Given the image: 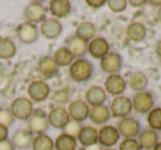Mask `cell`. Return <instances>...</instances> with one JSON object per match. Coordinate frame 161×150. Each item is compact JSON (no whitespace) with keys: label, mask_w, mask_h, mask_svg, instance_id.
<instances>
[{"label":"cell","mask_w":161,"mask_h":150,"mask_svg":"<svg viewBox=\"0 0 161 150\" xmlns=\"http://www.w3.org/2000/svg\"><path fill=\"white\" fill-rule=\"evenodd\" d=\"M95 66L86 58H75L69 66V76L75 83H85L92 79Z\"/></svg>","instance_id":"obj_1"},{"label":"cell","mask_w":161,"mask_h":150,"mask_svg":"<svg viewBox=\"0 0 161 150\" xmlns=\"http://www.w3.org/2000/svg\"><path fill=\"white\" fill-rule=\"evenodd\" d=\"M28 130L32 135H43L49 130L50 125L47 121V113L43 108H34L33 113L27 120Z\"/></svg>","instance_id":"obj_2"},{"label":"cell","mask_w":161,"mask_h":150,"mask_svg":"<svg viewBox=\"0 0 161 150\" xmlns=\"http://www.w3.org/2000/svg\"><path fill=\"white\" fill-rule=\"evenodd\" d=\"M10 112L14 119L27 121L34 110L33 103L28 97L20 96L14 98L10 104Z\"/></svg>","instance_id":"obj_3"},{"label":"cell","mask_w":161,"mask_h":150,"mask_svg":"<svg viewBox=\"0 0 161 150\" xmlns=\"http://www.w3.org/2000/svg\"><path fill=\"white\" fill-rule=\"evenodd\" d=\"M131 104L132 110H135L137 114H148L154 107V104H156L153 93L147 90L135 93L134 96L131 97Z\"/></svg>","instance_id":"obj_4"},{"label":"cell","mask_w":161,"mask_h":150,"mask_svg":"<svg viewBox=\"0 0 161 150\" xmlns=\"http://www.w3.org/2000/svg\"><path fill=\"white\" fill-rule=\"evenodd\" d=\"M28 98L32 103H42L47 101L51 95V88L49 84L43 80L32 81L27 87Z\"/></svg>","instance_id":"obj_5"},{"label":"cell","mask_w":161,"mask_h":150,"mask_svg":"<svg viewBox=\"0 0 161 150\" xmlns=\"http://www.w3.org/2000/svg\"><path fill=\"white\" fill-rule=\"evenodd\" d=\"M109 112L114 118L121 119L128 117L132 112L131 98H129L126 95L114 97L109 104Z\"/></svg>","instance_id":"obj_6"},{"label":"cell","mask_w":161,"mask_h":150,"mask_svg":"<svg viewBox=\"0 0 161 150\" xmlns=\"http://www.w3.org/2000/svg\"><path fill=\"white\" fill-rule=\"evenodd\" d=\"M116 128L120 135V138L123 139L136 138L142 129L140 121L131 116L119 119L116 124Z\"/></svg>","instance_id":"obj_7"},{"label":"cell","mask_w":161,"mask_h":150,"mask_svg":"<svg viewBox=\"0 0 161 150\" xmlns=\"http://www.w3.org/2000/svg\"><path fill=\"white\" fill-rule=\"evenodd\" d=\"M127 82L120 74H110L104 81V90L106 94L112 97L124 95L127 90Z\"/></svg>","instance_id":"obj_8"},{"label":"cell","mask_w":161,"mask_h":150,"mask_svg":"<svg viewBox=\"0 0 161 150\" xmlns=\"http://www.w3.org/2000/svg\"><path fill=\"white\" fill-rule=\"evenodd\" d=\"M67 113L71 118V120H74L76 123H83L86 119H88V115H90L91 107L83 99H74L69 103L67 106Z\"/></svg>","instance_id":"obj_9"},{"label":"cell","mask_w":161,"mask_h":150,"mask_svg":"<svg viewBox=\"0 0 161 150\" xmlns=\"http://www.w3.org/2000/svg\"><path fill=\"white\" fill-rule=\"evenodd\" d=\"M124 58L121 54L118 52L110 51L108 54H106L103 58L99 60V66L101 69L108 75L110 74H119V72L123 69Z\"/></svg>","instance_id":"obj_10"},{"label":"cell","mask_w":161,"mask_h":150,"mask_svg":"<svg viewBox=\"0 0 161 150\" xmlns=\"http://www.w3.org/2000/svg\"><path fill=\"white\" fill-rule=\"evenodd\" d=\"M120 140L116 126L104 125L98 129V145L102 148H113Z\"/></svg>","instance_id":"obj_11"},{"label":"cell","mask_w":161,"mask_h":150,"mask_svg":"<svg viewBox=\"0 0 161 150\" xmlns=\"http://www.w3.org/2000/svg\"><path fill=\"white\" fill-rule=\"evenodd\" d=\"M17 38L23 44H33L40 36L39 28L36 25L30 22H23L17 27Z\"/></svg>","instance_id":"obj_12"},{"label":"cell","mask_w":161,"mask_h":150,"mask_svg":"<svg viewBox=\"0 0 161 150\" xmlns=\"http://www.w3.org/2000/svg\"><path fill=\"white\" fill-rule=\"evenodd\" d=\"M47 121L50 127L63 130L71 121L67 109L63 106H55L47 113Z\"/></svg>","instance_id":"obj_13"},{"label":"cell","mask_w":161,"mask_h":150,"mask_svg":"<svg viewBox=\"0 0 161 150\" xmlns=\"http://www.w3.org/2000/svg\"><path fill=\"white\" fill-rule=\"evenodd\" d=\"M39 32L43 38L47 39V40H55L62 34L63 25L58 19L47 18L43 22H41Z\"/></svg>","instance_id":"obj_14"},{"label":"cell","mask_w":161,"mask_h":150,"mask_svg":"<svg viewBox=\"0 0 161 150\" xmlns=\"http://www.w3.org/2000/svg\"><path fill=\"white\" fill-rule=\"evenodd\" d=\"M23 16H25V22L36 25V23L43 22L47 19V11L41 3L32 1L29 5L25 6V10H23Z\"/></svg>","instance_id":"obj_15"},{"label":"cell","mask_w":161,"mask_h":150,"mask_svg":"<svg viewBox=\"0 0 161 150\" xmlns=\"http://www.w3.org/2000/svg\"><path fill=\"white\" fill-rule=\"evenodd\" d=\"M110 52L109 42L104 36H95L87 43V53L93 58L101 60Z\"/></svg>","instance_id":"obj_16"},{"label":"cell","mask_w":161,"mask_h":150,"mask_svg":"<svg viewBox=\"0 0 161 150\" xmlns=\"http://www.w3.org/2000/svg\"><path fill=\"white\" fill-rule=\"evenodd\" d=\"M38 72L43 76L44 80H51L55 77L60 72V67L54 62L52 55H44L39 60L36 65Z\"/></svg>","instance_id":"obj_17"},{"label":"cell","mask_w":161,"mask_h":150,"mask_svg":"<svg viewBox=\"0 0 161 150\" xmlns=\"http://www.w3.org/2000/svg\"><path fill=\"white\" fill-rule=\"evenodd\" d=\"M76 139L77 142L84 148L98 145V129L93 126H82Z\"/></svg>","instance_id":"obj_18"},{"label":"cell","mask_w":161,"mask_h":150,"mask_svg":"<svg viewBox=\"0 0 161 150\" xmlns=\"http://www.w3.org/2000/svg\"><path fill=\"white\" fill-rule=\"evenodd\" d=\"M84 101L88 104L90 107L104 105L105 102L107 101V94L102 86L93 85L88 87L85 92V99Z\"/></svg>","instance_id":"obj_19"},{"label":"cell","mask_w":161,"mask_h":150,"mask_svg":"<svg viewBox=\"0 0 161 150\" xmlns=\"http://www.w3.org/2000/svg\"><path fill=\"white\" fill-rule=\"evenodd\" d=\"M159 138L160 136H159L158 131H154L150 128H143L139 132L136 139L141 150H152V148L160 141Z\"/></svg>","instance_id":"obj_20"},{"label":"cell","mask_w":161,"mask_h":150,"mask_svg":"<svg viewBox=\"0 0 161 150\" xmlns=\"http://www.w3.org/2000/svg\"><path fill=\"white\" fill-rule=\"evenodd\" d=\"M72 11V3L69 0H51L49 3V12L54 19H63Z\"/></svg>","instance_id":"obj_21"},{"label":"cell","mask_w":161,"mask_h":150,"mask_svg":"<svg viewBox=\"0 0 161 150\" xmlns=\"http://www.w3.org/2000/svg\"><path fill=\"white\" fill-rule=\"evenodd\" d=\"M65 47L69 50V52L73 54L75 58H85L87 53V42L80 40L75 34L67 36L65 40Z\"/></svg>","instance_id":"obj_22"},{"label":"cell","mask_w":161,"mask_h":150,"mask_svg":"<svg viewBox=\"0 0 161 150\" xmlns=\"http://www.w3.org/2000/svg\"><path fill=\"white\" fill-rule=\"evenodd\" d=\"M125 34L129 41L139 43L145 40L146 36H147V28L142 22L132 21L127 25L125 30Z\"/></svg>","instance_id":"obj_23"},{"label":"cell","mask_w":161,"mask_h":150,"mask_svg":"<svg viewBox=\"0 0 161 150\" xmlns=\"http://www.w3.org/2000/svg\"><path fill=\"white\" fill-rule=\"evenodd\" d=\"M32 140H33V135L28 129H18L12 134V137L10 139L11 143L14 145V149L25 150L31 148Z\"/></svg>","instance_id":"obj_24"},{"label":"cell","mask_w":161,"mask_h":150,"mask_svg":"<svg viewBox=\"0 0 161 150\" xmlns=\"http://www.w3.org/2000/svg\"><path fill=\"white\" fill-rule=\"evenodd\" d=\"M127 86L135 93L142 92L146 91L148 86V76L143 72L141 71H135L129 74V76L127 79Z\"/></svg>","instance_id":"obj_25"},{"label":"cell","mask_w":161,"mask_h":150,"mask_svg":"<svg viewBox=\"0 0 161 150\" xmlns=\"http://www.w3.org/2000/svg\"><path fill=\"white\" fill-rule=\"evenodd\" d=\"M112 118V115L109 112V107L104 105L99 106H94L91 107L90 109V115H88V119L92 121L95 125H105L106 123L109 121V119Z\"/></svg>","instance_id":"obj_26"},{"label":"cell","mask_w":161,"mask_h":150,"mask_svg":"<svg viewBox=\"0 0 161 150\" xmlns=\"http://www.w3.org/2000/svg\"><path fill=\"white\" fill-rule=\"evenodd\" d=\"M74 34L77 38H80V40L88 43L96 36V27L91 21H82V22H80L77 25Z\"/></svg>","instance_id":"obj_27"},{"label":"cell","mask_w":161,"mask_h":150,"mask_svg":"<svg viewBox=\"0 0 161 150\" xmlns=\"http://www.w3.org/2000/svg\"><path fill=\"white\" fill-rule=\"evenodd\" d=\"M52 58H53L54 62L56 63V65H58V67L69 66V65L74 62V60H75L74 55L69 52V50L67 49L65 45H62V47H58V49L54 51Z\"/></svg>","instance_id":"obj_28"},{"label":"cell","mask_w":161,"mask_h":150,"mask_svg":"<svg viewBox=\"0 0 161 150\" xmlns=\"http://www.w3.org/2000/svg\"><path fill=\"white\" fill-rule=\"evenodd\" d=\"M77 143L75 137L62 132L54 140V150H76Z\"/></svg>","instance_id":"obj_29"},{"label":"cell","mask_w":161,"mask_h":150,"mask_svg":"<svg viewBox=\"0 0 161 150\" xmlns=\"http://www.w3.org/2000/svg\"><path fill=\"white\" fill-rule=\"evenodd\" d=\"M17 53V45L14 41L10 38L0 39V58L1 60H10Z\"/></svg>","instance_id":"obj_30"},{"label":"cell","mask_w":161,"mask_h":150,"mask_svg":"<svg viewBox=\"0 0 161 150\" xmlns=\"http://www.w3.org/2000/svg\"><path fill=\"white\" fill-rule=\"evenodd\" d=\"M32 150H54V140L47 134L36 135L33 137L31 145Z\"/></svg>","instance_id":"obj_31"},{"label":"cell","mask_w":161,"mask_h":150,"mask_svg":"<svg viewBox=\"0 0 161 150\" xmlns=\"http://www.w3.org/2000/svg\"><path fill=\"white\" fill-rule=\"evenodd\" d=\"M148 128L154 131H161V107H153L147 114Z\"/></svg>","instance_id":"obj_32"},{"label":"cell","mask_w":161,"mask_h":150,"mask_svg":"<svg viewBox=\"0 0 161 150\" xmlns=\"http://www.w3.org/2000/svg\"><path fill=\"white\" fill-rule=\"evenodd\" d=\"M108 9L114 14H120V12L125 11L126 8L128 6L127 0H108L106 1Z\"/></svg>","instance_id":"obj_33"},{"label":"cell","mask_w":161,"mask_h":150,"mask_svg":"<svg viewBox=\"0 0 161 150\" xmlns=\"http://www.w3.org/2000/svg\"><path fill=\"white\" fill-rule=\"evenodd\" d=\"M117 150H141L136 138H125L119 142Z\"/></svg>","instance_id":"obj_34"},{"label":"cell","mask_w":161,"mask_h":150,"mask_svg":"<svg viewBox=\"0 0 161 150\" xmlns=\"http://www.w3.org/2000/svg\"><path fill=\"white\" fill-rule=\"evenodd\" d=\"M14 118L12 116L9 108H3V107L0 108V125L9 128L14 124Z\"/></svg>","instance_id":"obj_35"},{"label":"cell","mask_w":161,"mask_h":150,"mask_svg":"<svg viewBox=\"0 0 161 150\" xmlns=\"http://www.w3.org/2000/svg\"><path fill=\"white\" fill-rule=\"evenodd\" d=\"M69 96H71V91L69 87L66 88H61V90L56 91L53 95V99H56L58 104L60 105H64L69 101Z\"/></svg>","instance_id":"obj_36"},{"label":"cell","mask_w":161,"mask_h":150,"mask_svg":"<svg viewBox=\"0 0 161 150\" xmlns=\"http://www.w3.org/2000/svg\"><path fill=\"white\" fill-rule=\"evenodd\" d=\"M80 128H82V125H80V123H76V121H74V120H71L66 125V127L63 129L64 130L63 132H65V134L69 135V136H73L76 138L77 135H78V132H80Z\"/></svg>","instance_id":"obj_37"},{"label":"cell","mask_w":161,"mask_h":150,"mask_svg":"<svg viewBox=\"0 0 161 150\" xmlns=\"http://www.w3.org/2000/svg\"><path fill=\"white\" fill-rule=\"evenodd\" d=\"M86 5L93 9H99L106 5V0H86Z\"/></svg>","instance_id":"obj_38"},{"label":"cell","mask_w":161,"mask_h":150,"mask_svg":"<svg viewBox=\"0 0 161 150\" xmlns=\"http://www.w3.org/2000/svg\"><path fill=\"white\" fill-rule=\"evenodd\" d=\"M8 136H9V129L5 126L0 125V142L7 140Z\"/></svg>","instance_id":"obj_39"},{"label":"cell","mask_w":161,"mask_h":150,"mask_svg":"<svg viewBox=\"0 0 161 150\" xmlns=\"http://www.w3.org/2000/svg\"><path fill=\"white\" fill-rule=\"evenodd\" d=\"M127 3H128V5L132 8H140L146 5L147 1H146V0H128Z\"/></svg>","instance_id":"obj_40"},{"label":"cell","mask_w":161,"mask_h":150,"mask_svg":"<svg viewBox=\"0 0 161 150\" xmlns=\"http://www.w3.org/2000/svg\"><path fill=\"white\" fill-rule=\"evenodd\" d=\"M0 150H14V147L11 143V141L7 139V140L0 142Z\"/></svg>","instance_id":"obj_41"},{"label":"cell","mask_w":161,"mask_h":150,"mask_svg":"<svg viewBox=\"0 0 161 150\" xmlns=\"http://www.w3.org/2000/svg\"><path fill=\"white\" fill-rule=\"evenodd\" d=\"M154 52H156L157 58L161 61V39H159L158 42L156 43V47H154Z\"/></svg>","instance_id":"obj_42"},{"label":"cell","mask_w":161,"mask_h":150,"mask_svg":"<svg viewBox=\"0 0 161 150\" xmlns=\"http://www.w3.org/2000/svg\"><path fill=\"white\" fill-rule=\"evenodd\" d=\"M147 3H149L151 7H161V0H149V1H147Z\"/></svg>","instance_id":"obj_43"},{"label":"cell","mask_w":161,"mask_h":150,"mask_svg":"<svg viewBox=\"0 0 161 150\" xmlns=\"http://www.w3.org/2000/svg\"><path fill=\"white\" fill-rule=\"evenodd\" d=\"M156 18H157V21L161 25V7L158 8L157 10V14H156Z\"/></svg>","instance_id":"obj_44"},{"label":"cell","mask_w":161,"mask_h":150,"mask_svg":"<svg viewBox=\"0 0 161 150\" xmlns=\"http://www.w3.org/2000/svg\"><path fill=\"white\" fill-rule=\"evenodd\" d=\"M102 149H103V148L99 145H95V146H92V147L85 148V150H102Z\"/></svg>","instance_id":"obj_45"},{"label":"cell","mask_w":161,"mask_h":150,"mask_svg":"<svg viewBox=\"0 0 161 150\" xmlns=\"http://www.w3.org/2000/svg\"><path fill=\"white\" fill-rule=\"evenodd\" d=\"M152 150H161V141H159V142L152 148Z\"/></svg>","instance_id":"obj_46"},{"label":"cell","mask_w":161,"mask_h":150,"mask_svg":"<svg viewBox=\"0 0 161 150\" xmlns=\"http://www.w3.org/2000/svg\"><path fill=\"white\" fill-rule=\"evenodd\" d=\"M102 150H117V149H115V148H103Z\"/></svg>","instance_id":"obj_47"}]
</instances>
